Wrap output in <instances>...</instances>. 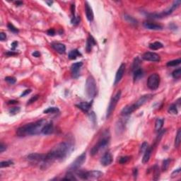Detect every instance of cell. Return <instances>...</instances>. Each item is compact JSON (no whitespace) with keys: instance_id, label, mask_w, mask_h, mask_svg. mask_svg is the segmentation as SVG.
Returning <instances> with one entry per match:
<instances>
[{"instance_id":"cell-10","label":"cell","mask_w":181,"mask_h":181,"mask_svg":"<svg viewBox=\"0 0 181 181\" xmlns=\"http://www.w3.org/2000/svg\"><path fill=\"white\" fill-rule=\"evenodd\" d=\"M142 59L146 61H149V62H159L161 58L160 56L158 55L157 53H151V52H147L145 53L142 55Z\"/></svg>"},{"instance_id":"cell-23","label":"cell","mask_w":181,"mask_h":181,"mask_svg":"<svg viewBox=\"0 0 181 181\" xmlns=\"http://www.w3.org/2000/svg\"><path fill=\"white\" fill-rule=\"evenodd\" d=\"M142 76H143V70L141 68H138L133 72V77L134 81H138L139 79L142 77Z\"/></svg>"},{"instance_id":"cell-43","label":"cell","mask_w":181,"mask_h":181,"mask_svg":"<svg viewBox=\"0 0 181 181\" xmlns=\"http://www.w3.org/2000/svg\"><path fill=\"white\" fill-rule=\"evenodd\" d=\"M148 147V144L147 142H146V141H144V142H143V144H141V148H140V152L141 153H144V151H146V148Z\"/></svg>"},{"instance_id":"cell-42","label":"cell","mask_w":181,"mask_h":181,"mask_svg":"<svg viewBox=\"0 0 181 181\" xmlns=\"http://www.w3.org/2000/svg\"><path fill=\"white\" fill-rule=\"evenodd\" d=\"M71 22L74 25H78L79 22H80V16H74V17H72Z\"/></svg>"},{"instance_id":"cell-22","label":"cell","mask_w":181,"mask_h":181,"mask_svg":"<svg viewBox=\"0 0 181 181\" xmlns=\"http://www.w3.org/2000/svg\"><path fill=\"white\" fill-rule=\"evenodd\" d=\"M92 103H88V102H82L80 103L78 105H76V106L78 107L79 109H81V111L84 112V113H87L89 110H90V107H91Z\"/></svg>"},{"instance_id":"cell-1","label":"cell","mask_w":181,"mask_h":181,"mask_svg":"<svg viewBox=\"0 0 181 181\" xmlns=\"http://www.w3.org/2000/svg\"><path fill=\"white\" fill-rule=\"evenodd\" d=\"M72 144L69 141H64L57 144L47 154H45V168L54 161H63L72 151Z\"/></svg>"},{"instance_id":"cell-29","label":"cell","mask_w":181,"mask_h":181,"mask_svg":"<svg viewBox=\"0 0 181 181\" xmlns=\"http://www.w3.org/2000/svg\"><path fill=\"white\" fill-rule=\"evenodd\" d=\"M153 180H157L159 178V175H160V171H159V168L157 165H155L153 168Z\"/></svg>"},{"instance_id":"cell-34","label":"cell","mask_w":181,"mask_h":181,"mask_svg":"<svg viewBox=\"0 0 181 181\" xmlns=\"http://www.w3.org/2000/svg\"><path fill=\"white\" fill-rule=\"evenodd\" d=\"M170 163H171V159L170 158H167L166 160H164L162 164V171H166L167 169H169V166H170Z\"/></svg>"},{"instance_id":"cell-56","label":"cell","mask_w":181,"mask_h":181,"mask_svg":"<svg viewBox=\"0 0 181 181\" xmlns=\"http://www.w3.org/2000/svg\"><path fill=\"white\" fill-rule=\"evenodd\" d=\"M45 3H46V4H48V6H51L53 4V2H48V1H46Z\"/></svg>"},{"instance_id":"cell-46","label":"cell","mask_w":181,"mask_h":181,"mask_svg":"<svg viewBox=\"0 0 181 181\" xmlns=\"http://www.w3.org/2000/svg\"><path fill=\"white\" fill-rule=\"evenodd\" d=\"M6 149H7V146L4 145L3 143H1V144H0V153H3Z\"/></svg>"},{"instance_id":"cell-16","label":"cell","mask_w":181,"mask_h":181,"mask_svg":"<svg viewBox=\"0 0 181 181\" xmlns=\"http://www.w3.org/2000/svg\"><path fill=\"white\" fill-rule=\"evenodd\" d=\"M137 109V106H136L135 103L134 104H131V105H128V106H126L125 108L122 110L121 111V114L122 115H129L132 113H133L134 111H135Z\"/></svg>"},{"instance_id":"cell-45","label":"cell","mask_w":181,"mask_h":181,"mask_svg":"<svg viewBox=\"0 0 181 181\" xmlns=\"http://www.w3.org/2000/svg\"><path fill=\"white\" fill-rule=\"evenodd\" d=\"M180 173V169H178L176 170V171H174L171 174V178H175L176 176H178V175H179Z\"/></svg>"},{"instance_id":"cell-19","label":"cell","mask_w":181,"mask_h":181,"mask_svg":"<svg viewBox=\"0 0 181 181\" xmlns=\"http://www.w3.org/2000/svg\"><path fill=\"white\" fill-rule=\"evenodd\" d=\"M52 48L60 54H64L66 51L65 45L60 43H54L52 44Z\"/></svg>"},{"instance_id":"cell-47","label":"cell","mask_w":181,"mask_h":181,"mask_svg":"<svg viewBox=\"0 0 181 181\" xmlns=\"http://www.w3.org/2000/svg\"><path fill=\"white\" fill-rule=\"evenodd\" d=\"M0 40L2 41H4V40H7V35H6L5 33H3V32L0 33Z\"/></svg>"},{"instance_id":"cell-50","label":"cell","mask_w":181,"mask_h":181,"mask_svg":"<svg viewBox=\"0 0 181 181\" xmlns=\"http://www.w3.org/2000/svg\"><path fill=\"white\" fill-rule=\"evenodd\" d=\"M71 12H72V14L73 15V17L75 16V5L74 4H72L71 6Z\"/></svg>"},{"instance_id":"cell-21","label":"cell","mask_w":181,"mask_h":181,"mask_svg":"<svg viewBox=\"0 0 181 181\" xmlns=\"http://www.w3.org/2000/svg\"><path fill=\"white\" fill-rule=\"evenodd\" d=\"M96 45V42L95 39L93 38V37L92 35H89V37L87 39V42H86V51L88 53H90L91 50H92V48H93L94 45Z\"/></svg>"},{"instance_id":"cell-52","label":"cell","mask_w":181,"mask_h":181,"mask_svg":"<svg viewBox=\"0 0 181 181\" xmlns=\"http://www.w3.org/2000/svg\"><path fill=\"white\" fill-rule=\"evenodd\" d=\"M11 46H12V50H15V48L18 46V42H16V41L13 42L12 44H11Z\"/></svg>"},{"instance_id":"cell-33","label":"cell","mask_w":181,"mask_h":181,"mask_svg":"<svg viewBox=\"0 0 181 181\" xmlns=\"http://www.w3.org/2000/svg\"><path fill=\"white\" fill-rule=\"evenodd\" d=\"M181 62L180 59H178V60H174L170 61L169 62L167 63L166 65L168 67H176V66L180 64Z\"/></svg>"},{"instance_id":"cell-14","label":"cell","mask_w":181,"mask_h":181,"mask_svg":"<svg viewBox=\"0 0 181 181\" xmlns=\"http://www.w3.org/2000/svg\"><path fill=\"white\" fill-rule=\"evenodd\" d=\"M151 98H152V95H151V94H147V95H144V96H141L137 101H136V103H134L136 106H137V108H139L140 106H143L144 104H145L148 101H150Z\"/></svg>"},{"instance_id":"cell-57","label":"cell","mask_w":181,"mask_h":181,"mask_svg":"<svg viewBox=\"0 0 181 181\" xmlns=\"http://www.w3.org/2000/svg\"><path fill=\"white\" fill-rule=\"evenodd\" d=\"M16 4L17 6L18 5H21V4H23V2H16Z\"/></svg>"},{"instance_id":"cell-40","label":"cell","mask_w":181,"mask_h":181,"mask_svg":"<svg viewBox=\"0 0 181 181\" xmlns=\"http://www.w3.org/2000/svg\"><path fill=\"white\" fill-rule=\"evenodd\" d=\"M21 111V108L19 107H14V108H11L9 110V113L11 115H14L19 113Z\"/></svg>"},{"instance_id":"cell-17","label":"cell","mask_w":181,"mask_h":181,"mask_svg":"<svg viewBox=\"0 0 181 181\" xmlns=\"http://www.w3.org/2000/svg\"><path fill=\"white\" fill-rule=\"evenodd\" d=\"M54 132V126L52 122H49V123L45 124V125L43 126L41 133L45 135H48V134H51L53 133Z\"/></svg>"},{"instance_id":"cell-20","label":"cell","mask_w":181,"mask_h":181,"mask_svg":"<svg viewBox=\"0 0 181 181\" xmlns=\"http://www.w3.org/2000/svg\"><path fill=\"white\" fill-rule=\"evenodd\" d=\"M153 148V146H149L148 148H146V150L144 151V154L143 158H142V163L144 164L148 163L149 159H150V157H151V153H152V149Z\"/></svg>"},{"instance_id":"cell-30","label":"cell","mask_w":181,"mask_h":181,"mask_svg":"<svg viewBox=\"0 0 181 181\" xmlns=\"http://www.w3.org/2000/svg\"><path fill=\"white\" fill-rule=\"evenodd\" d=\"M63 180H76L77 179L76 178V177L74 176L73 171H69L66 174L65 177L63 178Z\"/></svg>"},{"instance_id":"cell-12","label":"cell","mask_w":181,"mask_h":181,"mask_svg":"<svg viewBox=\"0 0 181 181\" xmlns=\"http://www.w3.org/2000/svg\"><path fill=\"white\" fill-rule=\"evenodd\" d=\"M125 64H122L120 67L117 71V73H116L115 75V82H114V84L116 85L120 82L122 79V78L123 77L124 74H125Z\"/></svg>"},{"instance_id":"cell-18","label":"cell","mask_w":181,"mask_h":181,"mask_svg":"<svg viewBox=\"0 0 181 181\" xmlns=\"http://www.w3.org/2000/svg\"><path fill=\"white\" fill-rule=\"evenodd\" d=\"M85 11H86V18L89 21H92L93 20V18H94V15H93V10H92V8L90 7V6L89 5L87 2H85Z\"/></svg>"},{"instance_id":"cell-44","label":"cell","mask_w":181,"mask_h":181,"mask_svg":"<svg viewBox=\"0 0 181 181\" xmlns=\"http://www.w3.org/2000/svg\"><path fill=\"white\" fill-rule=\"evenodd\" d=\"M38 98H39V96H38V95H35V96H33V97L30 98V100L28 101L27 105H30V104H32V103H33L34 102H35V101H37Z\"/></svg>"},{"instance_id":"cell-35","label":"cell","mask_w":181,"mask_h":181,"mask_svg":"<svg viewBox=\"0 0 181 181\" xmlns=\"http://www.w3.org/2000/svg\"><path fill=\"white\" fill-rule=\"evenodd\" d=\"M172 76H173V77L174 79H178L180 78V76H181L180 68H178V69H176L175 71H173V73H172Z\"/></svg>"},{"instance_id":"cell-24","label":"cell","mask_w":181,"mask_h":181,"mask_svg":"<svg viewBox=\"0 0 181 181\" xmlns=\"http://www.w3.org/2000/svg\"><path fill=\"white\" fill-rule=\"evenodd\" d=\"M164 120L162 118H158L156 119V122H155V130L157 132H160L161 130V128L163 127V125H164Z\"/></svg>"},{"instance_id":"cell-37","label":"cell","mask_w":181,"mask_h":181,"mask_svg":"<svg viewBox=\"0 0 181 181\" xmlns=\"http://www.w3.org/2000/svg\"><path fill=\"white\" fill-rule=\"evenodd\" d=\"M14 165V162L12 161H2L0 163V166L1 168H5V167H9V166H11Z\"/></svg>"},{"instance_id":"cell-32","label":"cell","mask_w":181,"mask_h":181,"mask_svg":"<svg viewBox=\"0 0 181 181\" xmlns=\"http://www.w3.org/2000/svg\"><path fill=\"white\" fill-rule=\"evenodd\" d=\"M60 111L59 108L57 107H50V108H47L46 110L44 111V113L46 114H50V113H57Z\"/></svg>"},{"instance_id":"cell-25","label":"cell","mask_w":181,"mask_h":181,"mask_svg":"<svg viewBox=\"0 0 181 181\" xmlns=\"http://www.w3.org/2000/svg\"><path fill=\"white\" fill-rule=\"evenodd\" d=\"M79 56H81V54L79 53L78 50H72L69 52L68 57L70 60H76L77 57H79Z\"/></svg>"},{"instance_id":"cell-28","label":"cell","mask_w":181,"mask_h":181,"mask_svg":"<svg viewBox=\"0 0 181 181\" xmlns=\"http://www.w3.org/2000/svg\"><path fill=\"white\" fill-rule=\"evenodd\" d=\"M181 141V130L180 129H179L177 132V134L176 136V139H175V146L176 148H178L180 146Z\"/></svg>"},{"instance_id":"cell-5","label":"cell","mask_w":181,"mask_h":181,"mask_svg":"<svg viewBox=\"0 0 181 181\" xmlns=\"http://www.w3.org/2000/svg\"><path fill=\"white\" fill-rule=\"evenodd\" d=\"M45 154L33 153L27 156V160L31 164L39 165L41 168H45Z\"/></svg>"},{"instance_id":"cell-54","label":"cell","mask_w":181,"mask_h":181,"mask_svg":"<svg viewBox=\"0 0 181 181\" xmlns=\"http://www.w3.org/2000/svg\"><path fill=\"white\" fill-rule=\"evenodd\" d=\"M137 174H138V171H137V169H134L133 170V175H134V178H137Z\"/></svg>"},{"instance_id":"cell-53","label":"cell","mask_w":181,"mask_h":181,"mask_svg":"<svg viewBox=\"0 0 181 181\" xmlns=\"http://www.w3.org/2000/svg\"><path fill=\"white\" fill-rule=\"evenodd\" d=\"M18 103L17 101H15V100H12V101H8L7 104H9V105H13V104H17V103Z\"/></svg>"},{"instance_id":"cell-51","label":"cell","mask_w":181,"mask_h":181,"mask_svg":"<svg viewBox=\"0 0 181 181\" xmlns=\"http://www.w3.org/2000/svg\"><path fill=\"white\" fill-rule=\"evenodd\" d=\"M32 55H33V57H39L40 56V53H39L38 51H35L34 53H33Z\"/></svg>"},{"instance_id":"cell-31","label":"cell","mask_w":181,"mask_h":181,"mask_svg":"<svg viewBox=\"0 0 181 181\" xmlns=\"http://www.w3.org/2000/svg\"><path fill=\"white\" fill-rule=\"evenodd\" d=\"M168 111H169V113L173 114V115H177L178 113V109H177V106H176V104H172V105L169 106Z\"/></svg>"},{"instance_id":"cell-3","label":"cell","mask_w":181,"mask_h":181,"mask_svg":"<svg viewBox=\"0 0 181 181\" xmlns=\"http://www.w3.org/2000/svg\"><path fill=\"white\" fill-rule=\"evenodd\" d=\"M76 176L82 180H97L101 178L103 176V173L99 171H83L78 170L76 172Z\"/></svg>"},{"instance_id":"cell-9","label":"cell","mask_w":181,"mask_h":181,"mask_svg":"<svg viewBox=\"0 0 181 181\" xmlns=\"http://www.w3.org/2000/svg\"><path fill=\"white\" fill-rule=\"evenodd\" d=\"M86 157V152H83L81 155L77 157L75 161L72 164V165L69 167V171L74 172V171L78 170L85 162Z\"/></svg>"},{"instance_id":"cell-11","label":"cell","mask_w":181,"mask_h":181,"mask_svg":"<svg viewBox=\"0 0 181 181\" xmlns=\"http://www.w3.org/2000/svg\"><path fill=\"white\" fill-rule=\"evenodd\" d=\"M83 66V62H79L74 63L73 64L71 67V72L74 78H77L79 76V72H80L81 68Z\"/></svg>"},{"instance_id":"cell-4","label":"cell","mask_w":181,"mask_h":181,"mask_svg":"<svg viewBox=\"0 0 181 181\" xmlns=\"http://www.w3.org/2000/svg\"><path fill=\"white\" fill-rule=\"evenodd\" d=\"M86 93L89 98H94L97 93L96 83L92 76H88L86 82Z\"/></svg>"},{"instance_id":"cell-13","label":"cell","mask_w":181,"mask_h":181,"mask_svg":"<svg viewBox=\"0 0 181 181\" xmlns=\"http://www.w3.org/2000/svg\"><path fill=\"white\" fill-rule=\"evenodd\" d=\"M113 162V156L110 152H107L101 158V164L104 166L111 165Z\"/></svg>"},{"instance_id":"cell-41","label":"cell","mask_w":181,"mask_h":181,"mask_svg":"<svg viewBox=\"0 0 181 181\" xmlns=\"http://www.w3.org/2000/svg\"><path fill=\"white\" fill-rule=\"evenodd\" d=\"M5 81L10 84H14L16 83V79L15 77H13V76H7L5 78Z\"/></svg>"},{"instance_id":"cell-2","label":"cell","mask_w":181,"mask_h":181,"mask_svg":"<svg viewBox=\"0 0 181 181\" xmlns=\"http://www.w3.org/2000/svg\"><path fill=\"white\" fill-rule=\"evenodd\" d=\"M46 124L45 120H40L35 122L26 124L16 130V134L18 137H26L30 135H35L41 133L43 126Z\"/></svg>"},{"instance_id":"cell-6","label":"cell","mask_w":181,"mask_h":181,"mask_svg":"<svg viewBox=\"0 0 181 181\" xmlns=\"http://www.w3.org/2000/svg\"><path fill=\"white\" fill-rule=\"evenodd\" d=\"M160 76L158 74H152L147 79V86L151 90H156L160 84Z\"/></svg>"},{"instance_id":"cell-48","label":"cell","mask_w":181,"mask_h":181,"mask_svg":"<svg viewBox=\"0 0 181 181\" xmlns=\"http://www.w3.org/2000/svg\"><path fill=\"white\" fill-rule=\"evenodd\" d=\"M48 34L49 35H51V36H53V35H55V30H54L53 28H50V29H49V30H48Z\"/></svg>"},{"instance_id":"cell-7","label":"cell","mask_w":181,"mask_h":181,"mask_svg":"<svg viewBox=\"0 0 181 181\" xmlns=\"http://www.w3.org/2000/svg\"><path fill=\"white\" fill-rule=\"evenodd\" d=\"M121 97V91L119 90L117 92L115 96L113 97L112 99H111V102L109 103V106L108 107V109H107V114H106V118H110V116L112 115V113H113V111L115 110L117 104L118 103L119 100Z\"/></svg>"},{"instance_id":"cell-36","label":"cell","mask_w":181,"mask_h":181,"mask_svg":"<svg viewBox=\"0 0 181 181\" xmlns=\"http://www.w3.org/2000/svg\"><path fill=\"white\" fill-rule=\"evenodd\" d=\"M131 159V156H122V157H120L119 158L118 162L120 164H125L128 162Z\"/></svg>"},{"instance_id":"cell-8","label":"cell","mask_w":181,"mask_h":181,"mask_svg":"<svg viewBox=\"0 0 181 181\" xmlns=\"http://www.w3.org/2000/svg\"><path fill=\"white\" fill-rule=\"evenodd\" d=\"M109 142V139L107 138H103L101 139V140H99L98 141V143L96 144V145H94L93 146V148H91L90 150V155L91 156H95L96 154L98 153V151L103 149L104 148H106V146L108 144Z\"/></svg>"},{"instance_id":"cell-49","label":"cell","mask_w":181,"mask_h":181,"mask_svg":"<svg viewBox=\"0 0 181 181\" xmlns=\"http://www.w3.org/2000/svg\"><path fill=\"white\" fill-rule=\"evenodd\" d=\"M30 92H31V90H30V89H27V90H24V91H23V93L21 95V97H24V96H26V95L29 94Z\"/></svg>"},{"instance_id":"cell-55","label":"cell","mask_w":181,"mask_h":181,"mask_svg":"<svg viewBox=\"0 0 181 181\" xmlns=\"http://www.w3.org/2000/svg\"><path fill=\"white\" fill-rule=\"evenodd\" d=\"M6 54L9 56H12V55H17V53H14L13 51H11H11H9V52H7Z\"/></svg>"},{"instance_id":"cell-15","label":"cell","mask_w":181,"mask_h":181,"mask_svg":"<svg viewBox=\"0 0 181 181\" xmlns=\"http://www.w3.org/2000/svg\"><path fill=\"white\" fill-rule=\"evenodd\" d=\"M144 26L147 29H149V30H159L163 29V26L161 24L150 22V21H146V22L144 23Z\"/></svg>"},{"instance_id":"cell-27","label":"cell","mask_w":181,"mask_h":181,"mask_svg":"<svg viewBox=\"0 0 181 181\" xmlns=\"http://www.w3.org/2000/svg\"><path fill=\"white\" fill-rule=\"evenodd\" d=\"M164 47V45L162 44L160 42H154L153 43H151L149 45V48L151 50H159Z\"/></svg>"},{"instance_id":"cell-26","label":"cell","mask_w":181,"mask_h":181,"mask_svg":"<svg viewBox=\"0 0 181 181\" xmlns=\"http://www.w3.org/2000/svg\"><path fill=\"white\" fill-rule=\"evenodd\" d=\"M124 18H125V19L127 22L131 23V24H132V25H137V23H138V21L136 20L134 18L128 15V14H125L124 15Z\"/></svg>"},{"instance_id":"cell-38","label":"cell","mask_w":181,"mask_h":181,"mask_svg":"<svg viewBox=\"0 0 181 181\" xmlns=\"http://www.w3.org/2000/svg\"><path fill=\"white\" fill-rule=\"evenodd\" d=\"M139 65H140V60L138 57H137L136 59H134V61L133 64H132V70L133 72L134 70H136L137 69H138L139 67Z\"/></svg>"},{"instance_id":"cell-39","label":"cell","mask_w":181,"mask_h":181,"mask_svg":"<svg viewBox=\"0 0 181 181\" xmlns=\"http://www.w3.org/2000/svg\"><path fill=\"white\" fill-rule=\"evenodd\" d=\"M7 27H8V28H9V30H10V31H11L12 33H18V32H19L18 29L17 28H16L15 26L13 25L12 23H8Z\"/></svg>"}]
</instances>
